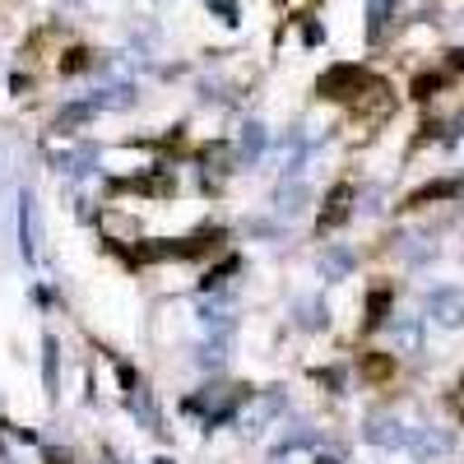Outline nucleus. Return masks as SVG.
Listing matches in <instances>:
<instances>
[{"instance_id":"nucleus-10","label":"nucleus","mask_w":464,"mask_h":464,"mask_svg":"<svg viewBox=\"0 0 464 464\" xmlns=\"http://www.w3.org/2000/svg\"><path fill=\"white\" fill-rule=\"evenodd\" d=\"M362 376H367L372 385L391 381V376H395V358H391V353H376V348H372V353H362Z\"/></svg>"},{"instance_id":"nucleus-3","label":"nucleus","mask_w":464,"mask_h":464,"mask_svg":"<svg viewBox=\"0 0 464 464\" xmlns=\"http://www.w3.org/2000/svg\"><path fill=\"white\" fill-rule=\"evenodd\" d=\"M353 111L362 116L367 126H381V121H391V116H395V98H391V89H385L381 80H372V84L353 98Z\"/></svg>"},{"instance_id":"nucleus-4","label":"nucleus","mask_w":464,"mask_h":464,"mask_svg":"<svg viewBox=\"0 0 464 464\" xmlns=\"http://www.w3.org/2000/svg\"><path fill=\"white\" fill-rule=\"evenodd\" d=\"M348 214H353V186H334L330 196H325V209H321L316 227H321V232H334Z\"/></svg>"},{"instance_id":"nucleus-9","label":"nucleus","mask_w":464,"mask_h":464,"mask_svg":"<svg viewBox=\"0 0 464 464\" xmlns=\"http://www.w3.org/2000/svg\"><path fill=\"white\" fill-rule=\"evenodd\" d=\"M284 413V395L279 391H269L265 400H256V409L246 413V428H269V422H275Z\"/></svg>"},{"instance_id":"nucleus-2","label":"nucleus","mask_w":464,"mask_h":464,"mask_svg":"<svg viewBox=\"0 0 464 464\" xmlns=\"http://www.w3.org/2000/svg\"><path fill=\"white\" fill-rule=\"evenodd\" d=\"M367 84H372V74H367L362 65H330V70L321 74L316 93H321V98H330V102H353Z\"/></svg>"},{"instance_id":"nucleus-5","label":"nucleus","mask_w":464,"mask_h":464,"mask_svg":"<svg viewBox=\"0 0 464 464\" xmlns=\"http://www.w3.org/2000/svg\"><path fill=\"white\" fill-rule=\"evenodd\" d=\"M428 312L441 321V325H464V293L459 288H437L428 297Z\"/></svg>"},{"instance_id":"nucleus-17","label":"nucleus","mask_w":464,"mask_h":464,"mask_svg":"<svg viewBox=\"0 0 464 464\" xmlns=\"http://www.w3.org/2000/svg\"><path fill=\"white\" fill-rule=\"evenodd\" d=\"M84 65H89V52H84V47H70V52H65V61H61V70H65V74L84 70Z\"/></svg>"},{"instance_id":"nucleus-6","label":"nucleus","mask_w":464,"mask_h":464,"mask_svg":"<svg viewBox=\"0 0 464 464\" xmlns=\"http://www.w3.org/2000/svg\"><path fill=\"white\" fill-rule=\"evenodd\" d=\"M418 459H441L450 450V432H437V428H413L409 441H404Z\"/></svg>"},{"instance_id":"nucleus-7","label":"nucleus","mask_w":464,"mask_h":464,"mask_svg":"<svg viewBox=\"0 0 464 464\" xmlns=\"http://www.w3.org/2000/svg\"><path fill=\"white\" fill-rule=\"evenodd\" d=\"M111 190H135V196H172V177L168 172H144V177H135V181H116Z\"/></svg>"},{"instance_id":"nucleus-8","label":"nucleus","mask_w":464,"mask_h":464,"mask_svg":"<svg viewBox=\"0 0 464 464\" xmlns=\"http://www.w3.org/2000/svg\"><path fill=\"white\" fill-rule=\"evenodd\" d=\"M367 441L372 446H404L409 432H404V422H395V418H372L367 422Z\"/></svg>"},{"instance_id":"nucleus-15","label":"nucleus","mask_w":464,"mask_h":464,"mask_svg":"<svg viewBox=\"0 0 464 464\" xmlns=\"http://www.w3.org/2000/svg\"><path fill=\"white\" fill-rule=\"evenodd\" d=\"M353 269V251H330L325 256V275H348Z\"/></svg>"},{"instance_id":"nucleus-1","label":"nucleus","mask_w":464,"mask_h":464,"mask_svg":"<svg viewBox=\"0 0 464 464\" xmlns=\"http://www.w3.org/2000/svg\"><path fill=\"white\" fill-rule=\"evenodd\" d=\"M246 400V385H205V391H196V395H186V413L190 418H205L209 428H218V422H227V413L237 409Z\"/></svg>"},{"instance_id":"nucleus-19","label":"nucleus","mask_w":464,"mask_h":464,"mask_svg":"<svg viewBox=\"0 0 464 464\" xmlns=\"http://www.w3.org/2000/svg\"><path fill=\"white\" fill-rule=\"evenodd\" d=\"M214 10H218V14H227V19L237 14V5H232V0H214Z\"/></svg>"},{"instance_id":"nucleus-20","label":"nucleus","mask_w":464,"mask_h":464,"mask_svg":"<svg viewBox=\"0 0 464 464\" xmlns=\"http://www.w3.org/2000/svg\"><path fill=\"white\" fill-rule=\"evenodd\" d=\"M47 464H70V455L65 450H47Z\"/></svg>"},{"instance_id":"nucleus-18","label":"nucleus","mask_w":464,"mask_h":464,"mask_svg":"<svg viewBox=\"0 0 464 464\" xmlns=\"http://www.w3.org/2000/svg\"><path fill=\"white\" fill-rule=\"evenodd\" d=\"M437 89H441L437 74H418V80H413V98H432Z\"/></svg>"},{"instance_id":"nucleus-21","label":"nucleus","mask_w":464,"mask_h":464,"mask_svg":"<svg viewBox=\"0 0 464 464\" xmlns=\"http://www.w3.org/2000/svg\"><path fill=\"white\" fill-rule=\"evenodd\" d=\"M455 409L464 413V381H459V395H455Z\"/></svg>"},{"instance_id":"nucleus-13","label":"nucleus","mask_w":464,"mask_h":464,"mask_svg":"<svg viewBox=\"0 0 464 464\" xmlns=\"http://www.w3.org/2000/svg\"><path fill=\"white\" fill-rule=\"evenodd\" d=\"M43 372H47V395H56V381H61V353H56V339H43Z\"/></svg>"},{"instance_id":"nucleus-22","label":"nucleus","mask_w":464,"mask_h":464,"mask_svg":"<svg viewBox=\"0 0 464 464\" xmlns=\"http://www.w3.org/2000/svg\"><path fill=\"white\" fill-rule=\"evenodd\" d=\"M316 464H339V459H330V455H321V459H316Z\"/></svg>"},{"instance_id":"nucleus-11","label":"nucleus","mask_w":464,"mask_h":464,"mask_svg":"<svg viewBox=\"0 0 464 464\" xmlns=\"http://www.w3.org/2000/svg\"><path fill=\"white\" fill-rule=\"evenodd\" d=\"M385 321H391V288H372V297H367V330H376Z\"/></svg>"},{"instance_id":"nucleus-16","label":"nucleus","mask_w":464,"mask_h":464,"mask_svg":"<svg viewBox=\"0 0 464 464\" xmlns=\"http://www.w3.org/2000/svg\"><path fill=\"white\" fill-rule=\"evenodd\" d=\"M260 149H265V130H260V126H246V135H242V153H246V159H256Z\"/></svg>"},{"instance_id":"nucleus-12","label":"nucleus","mask_w":464,"mask_h":464,"mask_svg":"<svg viewBox=\"0 0 464 464\" xmlns=\"http://www.w3.org/2000/svg\"><path fill=\"white\" fill-rule=\"evenodd\" d=\"M450 196H455V181H432V186L413 190V196H409V209H418V205H432V200H450Z\"/></svg>"},{"instance_id":"nucleus-14","label":"nucleus","mask_w":464,"mask_h":464,"mask_svg":"<svg viewBox=\"0 0 464 464\" xmlns=\"http://www.w3.org/2000/svg\"><path fill=\"white\" fill-rule=\"evenodd\" d=\"M19 232H24V256H33L37 232H33V200H28V196H24V205H19Z\"/></svg>"}]
</instances>
